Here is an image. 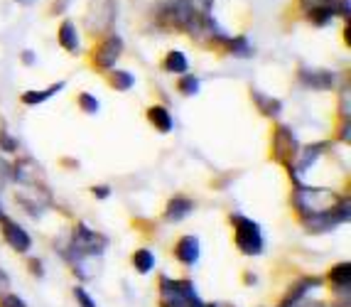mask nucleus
Returning <instances> with one entry per match:
<instances>
[{
	"instance_id": "obj_20",
	"label": "nucleus",
	"mask_w": 351,
	"mask_h": 307,
	"mask_svg": "<svg viewBox=\"0 0 351 307\" xmlns=\"http://www.w3.org/2000/svg\"><path fill=\"white\" fill-rule=\"evenodd\" d=\"M74 297H76V302H79V307H96L94 297L88 295V293L84 288H76L74 290Z\"/></svg>"
},
{
	"instance_id": "obj_7",
	"label": "nucleus",
	"mask_w": 351,
	"mask_h": 307,
	"mask_svg": "<svg viewBox=\"0 0 351 307\" xmlns=\"http://www.w3.org/2000/svg\"><path fill=\"white\" fill-rule=\"evenodd\" d=\"M62 89H64V82H57V84H52V86H47V89H42V91H25L23 103H27V106H40V103H45V101L52 99V96H57Z\"/></svg>"
},
{
	"instance_id": "obj_5",
	"label": "nucleus",
	"mask_w": 351,
	"mask_h": 307,
	"mask_svg": "<svg viewBox=\"0 0 351 307\" xmlns=\"http://www.w3.org/2000/svg\"><path fill=\"white\" fill-rule=\"evenodd\" d=\"M177 258L184 266H194L199 260V238L197 236H182L177 241Z\"/></svg>"
},
{
	"instance_id": "obj_8",
	"label": "nucleus",
	"mask_w": 351,
	"mask_h": 307,
	"mask_svg": "<svg viewBox=\"0 0 351 307\" xmlns=\"http://www.w3.org/2000/svg\"><path fill=\"white\" fill-rule=\"evenodd\" d=\"M300 79H304V84L312 86V89H329L332 82H334L332 74L324 71V69H315V71L304 69V71H300Z\"/></svg>"
},
{
	"instance_id": "obj_18",
	"label": "nucleus",
	"mask_w": 351,
	"mask_h": 307,
	"mask_svg": "<svg viewBox=\"0 0 351 307\" xmlns=\"http://www.w3.org/2000/svg\"><path fill=\"white\" fill-rule=\"evenodd\" d=\"M79 106H82L86 113H91V116H96V113H99V99L91 94H82L79 96Z\"/></svg>"
},
{
	"instance_id": "obj_9",
	"label": "nucleus",
	"mask_w": 351,
	"mask_h": 307,
	"mask_svg": "<svg viewBox=\"0 0 351 307\" xmlns=\"http://www.w3.org/2000/svg\"><path fill=\"white\" fill-rule=\"evenodd\" d=\"M147 121H150L155 128L160 130V133H170L172 125H175V121H172L170 111L165 106H152L150 111H147Z\"/></svg>"
},
{
	"instance_id": "obj_22",
	"label": "nucleus",
	"mask_w": 351,
	"mask_h": 307,
	"mask_svg": "<svg viewBox=\"0 0 351 307\" xmlns=\"http://www.w3.org/2000/svg\"><path fill=\"white\" fill-rule=\"evenodd\" d=\"M0 143H3V148H8V153H12V150L18 148V143H15V138H10V136H0Z\"/></svg>"
},
{
	"instance_id": "obj_13",
	"label": "nucleus",
	"mask_w": 351,
	"mask_h": 307,
	"mask_svg": "<svg viewBox=\"0 0 351 307\" xmlns=\"http://www.w3.org/2000/svg\"><path fill=\"white\" fill-rule=\"evenodd\" d=\"M133 84H135V77L130 74V71H121V69L111 71V86L116 91H128V89H133Z\"/></svg>"
},
{
	"instance_id": "obj_19",
	"label": "nucleus",
	"mask_w": 351,
	"mask_h": 307,
	"mask_svg": "<svg viewBox=\"0 0 351 307\" xmlns=\"http://www.w3.org/2000/svg\"><path fill=\"white\" fill-rule=\"evenodd\" d=\"M228 49L236 54V57H251V47H248V42L243 40V37H239V40H234L231 45H228Z\"/></svg>"
},
{
	"instance_id": "obj_21",
	"label": "nucleus",
	"mask_w": 351,
	"mask_h": 307,
	"mask_svg": "<svg viewBox=\"0 0 351 307\" xmlns=\"http://www.w3.org/2000/svg\"><path fill=\"white\" fill-rule=\"evenodd\" d=\"M0 307H27V305L23 302V297L10 295V293H8V295L0 297Z\"/></svg>"
},
{
	"instance_id": "obj_12",
	"label": "nucleus",
	"mask_w": 351,
	"mask_h": 307,
	"mask_svg": "<svg viewBox=\"0 0 351 307\" xmlns=\"http://www.w3.org/2000/svg\"><path fill=\"white\" fill-rule=\"evenodd\" d=\"M133 268L141 273V275H145V273H150L152 268H155V254H152L150 248H141V251H135Z\"/></svg>"
},
{
	"instance_id": "obj_4",
	"label": "nucleus",
	"mask_w": 351,
	"mask_h": 307,
	"mask_svg": "<svg viewBox=\"0 0 351 307\" xmlns=\"http://www.w3.org/2000/svg\"><path fill=\"white\" fill-rule=\"evenodd\" d=\"M121 52H123V42H121V37H108V40L99 47L96 64H99L101 69H108V66L116 64V60L121 57Z\"/></svg>"
},
{
	"instance_id": "obj_26",
	"label": "nucleus",
	"mask_w": 351,
	"mask_h": 307,
	"mask_svg": "<svg viewBox=\"0 0 351 307\" xmlns=\"http://www.w3.org/2000/svg\"><path fill=\"white\" fill-rule=\"evenodd\" d=\"M197 307H214V305H204V302H199V305H197Z\"/></svg>"
},
{
	"instance_id": "obj_14",
	"label": "nucleus",
	"mask_w": 351,
	"mask_h": 307,
	"mask_svg": "<svg viewBox=\"0 0 351 307\" xmlns=\"http://www.w3.org/2000/svg\"><path fill=\"white\" fill-rule=\"evenodd\" d=\"M334 280V283L339 285V288H344V290H349V283H351V268H349V263H337V266L332 268V275H329Z\"/></svg>"
},
{
	"instance_id": "obj_17",
	"label": "nucleus",
	"mask_w": 351,
	"mask_h": 307,
	"mask_svg": "<svg viewBox=\"0 0 351 307\" xmlns=\"http://www.w3.org/2000/svg\"><path fill=\"white\" fill-rule=\"evenodd\" d=\"M199 79L197 77H192V74H182V79H180V91L184 96H197L199 94Z\"/></svg>"
},
{
	"instance_id": "obj_23",
	"label": "nucleus",
	"mask_w": 351,
	"mask_h": 307,
	"mask_svg": "<svg viewBox=\"0 0 351 307\" xmlns=\"http://www.w3.org/2000/svg\"><path fill=\"white\" fill-rule=\"evenodd\" d=\"M8 288H10V278H8L5 273L0 271V297L8 295Z\"/></svg>"
},
{
	"instance_id": "obj_24",
	"label": "nucleus",
	"mask_w": 351,
	"mask_h": 307,
	"mask_svg": "<svg viewBox=\"0 0 351 307\" xmlns=\"http://www.w3.org/2000/svg\"><path fill=\"white\" fill-rule=\"evenodd\" d=\"M94 197H99V199H106V197H111V187H94Z\"/></svg>"
},
{
	"instance_id": "obj_10",
	"label": "nucleus",
	"mask_w": 351,
	"mask_h": 307,
	"mask_svg": "<svg viewBox=\"0 0 351 307\" xmlns=\"http://www.w3.org/2000/svg\"><path fill=\"white\" fill-rule=\"evenodd\" d=\"M59 45L66 49V52H79V35H76V27L74 23H62V27H59Z\"/></svg>"
},
{
	"instance_id": "obj_16",
	"label": "nucleus",
	"mask_w": 351,
	"mask_h": 307,
	"mask_svg": "<svg viewBox=\"0 0 351 307\" xmlns=\"http://www.w3.org/2000/svg\"><path fill=\"white\" fill-rule=\"evenodd\" d=\"M253 96H256V101H258V106L263 108V113L265 116H278V113L282 111V103L278 99H270V96H261L258 91H253Z\"/></svg>"
},
{
	"instance_id": "obj_1",
	"label": "nucleus",
	"mask_w": 351,
	"mask_h": 307,
	"mask_svg": "<svg viewBox=\"0 0 351 307\" xmlns=\"http://www.w3.org/2000/svg\"><path fill=\"white\" fill-rule=\"evenodd\" d=\"M160 295H162V307H197L202 302L189 280L162 278L160 280Z\"/></svg>"
},
{
	"instance_id": "obj_2",
	"label": "nucleus",
	"mask_w": 351,
	"mask_h": 307,
	"mask_svg": "<svg viewBox=\"0 0 351 307\" xmlns=\"http://www.w3.org/2000/svg\"><path fill=\"white\" fill-rule=\"evenodd\" d=\"M234 224H236V246H239L241 254L246 256H261L263 254V231L261 226L248 217H241L236 214L234 217Z\"/></svg>"
},
{
	"instance_id": "obj_25",
	"label": "nucleus",
	"mask_w": 351,
	"mask_h": 307,
	"mask_svg": "<svg viewBox=\"0 0 351 307\" xmlns=\"http://www.w3.org/2000/svg\"><path fill=\"white\" fill-rule=\"evenodd\" d=\"M23 62H25V64H32V62H35V54H32V52H23Z\"/></svg>"
},
{
	"instance_id": "obj_6",
	"label": "nucleus",
	"mask_w": 351,
	"mask_h": 307,
	"mask_svg": "<svg viewBox=\"0 0 351 307\" xmlns=\"http://www.w3.org/2000/svg\"><path fill=\"white\" fill-rule=\"evenodd\" d=\"M194 209V201L189 197H172L165 207V219L167 221H182L184 217H189Z\"/></svg>"
},
{
	"instance_id": "obj_3",
	"label": "nucleus",
	"mask_w": 351,
	"mask_h": 307,
	"mask_svg": "<svg viewBox=\"0 0 351 307\" xmlns=\"http://www.w3.org/2000/svg\"><path fill=\"white\" fill-rule=\"evenodd\" d=\"M3 236H5V241L10 243V248H15L18 254H27L29 248H32V238H29V234L20 224L10 221V219L3 221Z\"/></svg>"
},
{
	"instance_id": "obj_15",
	"label": "nucleus",
	"mask_w": 351,
	"mask_h": 307,
	"mask_svg": "<svg viewBox=\"0 0 351 307\" xmlns=\"http://www.w3.org/2000/svg\"><path fill=\"white\" fill-rule=\"evenodd\" d=\"M307 15H310V20L317 25V27H322V25H327L329 20L334 18V10L329 5H322V3H319V5L310 8V12H307Z\"/></svg>"
},
{
	"instance_id": "obj_11",
	"label": "nucleus",
	"mask_w": 351,
	"mask_h": 307,
	"mask_svg": "<svg viewBox=\"0 0 351 307\" xmlns=\"http://www.w3.org/2000/svg\"><path fill=\"white\" fill-rule=\"evenodd\" d=\"M162 66H165V71H170V74H187L189 62H187V57H184V52L172 49V52L165 57Z\"/></svg>"
}]
</instances>
